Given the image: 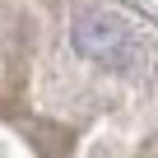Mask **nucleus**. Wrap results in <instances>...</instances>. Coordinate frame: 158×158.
Returning <instances> with one entry per match:
<instances>
[{
  "label": "nucleus",
  "mask_w": 158,
  "mask_h": 158,
  "mask_svg": "<svg viewBox=\"0 0 158 158\" xmlns=\"http://www.w3.org/2000/svg\"><path fill=\"white\" fill-rule=\"evenodd\" d=\"M74 47L84 51L89 60H102V65H126L130 51H135V37L130 28L107 14V10H84L74 19Z\"/></svg>",
  "instance_id": "1"
}]
</instances>
